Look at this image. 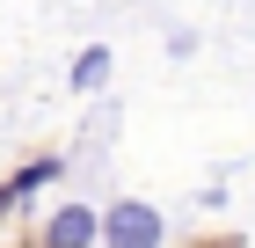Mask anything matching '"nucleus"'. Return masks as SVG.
I'll return each instance as SVG.
<instances>
[{
	"label": "nucleus",
	"instance_id": "obj_1",
	"mask_svg": "<svg viewBox=\"0 0 255 248\" xmlns=\"http://www.w3.org/2000/svg\"><path fill=\"white\" fill-rule=\"evenodd\" d=\"M160 234H168V227H160L153 205H110V212H102V241H117V248H153Z\"/></svg>",
	"mask_w": 255,
	"mask_h": 248
},
{
	"label": "nucleus",
	"instance_id": "obj_2",
	"mask_svg": "<svg viewBox=\"0 0 255 248\" xmlns=\"http://www.w3.org/2000/svg\"><path fill=\"white\" fill-rule=\"evenodd\" d=\"M51 241H59V248H80V241H102V219H95V212H59V219H51Z\"/></svg>",
	"mask_w": 255,
	"mask_h": 248
},
{
	"label": "nucleus",
	"instance_id": "obj_3",
	"mask_svg": "<svg viewBox=\"0 0 255 248\" xmlns=\"http://www.w3.org/2000/svg\"><path fill=\"white\" fill-rule=\"evenodd\" d=\"M51 175H59V161H29V168H22L15 183H7V190H0V212H7V205H22V197H29V190H44V183H51Z\"/></svg>",
	"mask_w": 255,
	"mask_h": 248
},
{
	"label": "nucleus",
	"instance_id": "obj_4",
	"mask_svg": "<svg viewBox=\"0 0 255 248\" xmlns=\"http://www.w3.org/2000/svg\"><path fill=\"white\" fill-rule=\"evenodd\" d=\"M102 73H110V51H102V44L73 58V88H102Z\"/></svg>",
	"mask_w": 255,
	"mask_h": 248
}]
</instances>
